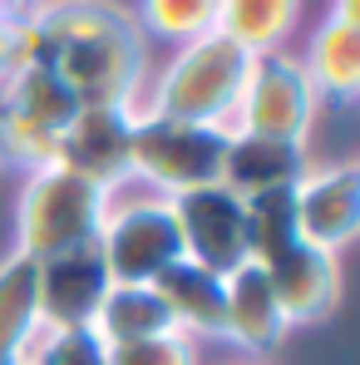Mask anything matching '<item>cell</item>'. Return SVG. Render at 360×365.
<instances>
[{
	"mask_svg": "<svg viewBox=\"0 0 360 365\" xmlns=\"http://www.w3.org/2000/svg\"><path fill=\"white\" fill-rule=\"evenodd\" d=\"M15 64H50L79 104L143 109L148 40L114 0H35L20 15Z\"/></svg>",
	"mask_w": 360,
	"mask_h": 365,
	"instance_id": "1",
	"label": "cell"
},
{
	"mask_svg": "<svg viewBox=\"0 0 360 365\" xmlns=\"http://www.w3.org/2000/svg\"><path fill=\"white\" fill-rule=\"evenodd\" d=\"M247 262L267 272L287 326L326 321L341 302V262L301 237L292 192H262L247 202Z\"/></svg>",
	"mask_w": 360,
	"mask_h": 365,
	"instance_id": "2",
	"label": "cell"
},
{
	"mask_svg": "<svg viewBox=\"0 0 360 365\" xmlns=\"http://www.w3.org/2000/svg\"><path fill=\"white\" fill-rule=\"evenodd\" d=\"M114 192L79 178L60 163L25 178V192L15 202V252L25 262H50L74 247H94L104 232Z\"/></svg>",
	"mask_w": 360,
	"mask_h": 365,
	"instance_id": "3",
	"label": "cell"
},
{
	"mask_svg": "<svg viewBox=\"0 0 360 365\" xmlns=\"http://www.w3.org/2000/svg\"><path fill=\"white\" fill-rule=\"evenodd\" d=\"M247 64H252V55L212 30L192 45H178V55L163 64L153 89H143V109L182 123H212L227 133Z\"/></svg>",
	"mask_w": 360,
	"mask_h": 365,
	"instance_id": "4",
	"label": "cell"
},
{
	"mask_svg": "<svg viewBox=\"0 0 360 365\" xmlns=\"http://www.w3.org/2000/svg\"><path fill=\"white\" fill-rule=\"evenodd\" d=\"M227 133L212 123H182L138 109L128 143V178H138L153 197H182L192 187L222 178Z\"/></svg>",
	"mask_w": 360,
	"mask_h": 365,
	"instance_id": "5",
	"label": "cell"
},
{
	"mask_svg": "<svg viewBox=\"0 0 360 365\" xmlns=\"http://www.w3.org/2000/svg\"><path fill=\"white\" fill-rule=\"evenodd\" d=\"M321 114V99L306 79L301 55L272 50V55H252L247 79H242L237 109L227 133H257V138H282V143H306Z\"/></svg>",
	"mask_w": 360,
	"mask_h": 365,
	"instance_id": "6",
	"label": "cell"
},
{
	"mask_svg": "<svg viewBox=\"0 0 360 365\" xmlns=\"http://www.w3.org/2000/svg\"><path fill=\"white\" fill-rule=\"evenodd\" d=\"M94 252H99L114 287H153L173 262H182L173 202L153 197V192H143L138 202H123V207L109 202V217H104Z\"/></svg>",
	"mask_w": 360,
	"mask_h": 365,
	"instance_id": "7",
	"label": "cell"
},
{
	"mask_svg": "<svg viewBox=\"0 0 360 365\" xmlns=\"http://www.w3.org/2000/svg\"><path fill=\"white\" fill-rule=\"evenodd\" d=\"M173 202V217H178V237H182V257L227 277L247 262V202L237 192H227L222 182H207V187H192Z\"/></svg>",
	"mask_w": 360,
	"mask_h": 365,
	"instance_id": "8",
	"label": "cell"
},
{
	"mask_svg": "<svg viewBox=\"0 0 360 365\" xmlns=\"http://www.w3.org/2000/svg\"><path fill=\"white\" fill-rule=\"evenodd\" d=\"M109 272L94 247H74L50 262H35V321L45 336H79L89 331L94 311L109 292Z\"/></svg>",
	"mask_w": 360,
	"mask_h": 365,
	"instance_id": "9",
	"label": "cell"
},
{
	"mask_svg": "<svg viewBox=\"0 0 360 365\" xmlns=\"http://www.w3.org/2000/svg\"><path fill=\"white\" fill-rule=\"evenodd\" d=\"M301 237L321 252H346L360 237V168L356 163H311L292 187Z\"/></svg>",
	"mask_w": 360,
	"mask_h": 365,
	"instance_id": "10",
	"label": "cell"
},
{
	"mask_svg": "<svg viewBox=\"0 0 360 365\" xmlns=\"http://www.w3.org/2000/svg\"><path fill=\"white\" fill-rule=\"evenodd\" d=\"M133 114L114 104H79V114L60 133V168L119 192L128 182V143H133Z\"/></svg>",
	"mask_w": 360,
	"mask_h": 365,
	"instance_id": "11",
	"label": "cell"
},
{
	"mask_svg": "<svg viewBox=\"0 0 360 365\" xmlns=\"http://www.w3.org/2000/svg\"><path fill=\"white\" fill-rule=\"evenodd\" d=\"M287 316L277 306V292L257 262H242L222 277V341H232L247 356H272L287 341Z\"/></svg>",
	"mask_w": 360,
	"mask_h": 365,
	"instance_id": "12",
	"label": "cell"
},
{
	"mask_svg": "<svg viewBox=\"0 0 360 365\" xmlns=\"http://www.w3.org/2000/svg\"><path fill=\"white\" fill-rule=\"evenodd\" d=\"M311 168L306 143H282V138H257V133H227L222 153V187L237 192L242 202L262 192H292L301 173Z\"/></svg>",
	"mask_w": 360,
	"mask_h": 365,
	"instance_id": "13",
	"label": "cell"
},
{
	"mask_svg": "<svg viewBox=\"0 0 360 365\" xmlns=\"http://www.w3.org/2000/svg\"><path fill=\"white\" fill-rule=\"evenodd\" d=\"M306 79L316 89L321 104H336V109H351L360 99V30L356 25H341V20H321L311 30V45H306Z\"/></svg>",
	"mask_w": 360,
	"mask_h": 365,
	"instance_id": "14",
	"label": "cell"
},
{
	"mask_svg": "<svg viewBox=\"0 0 360 365\" xmlns=\"http://www.w3.org/2000/svg\"><path fill=\"white\" fill-rule=\"evenodd\" d=\"M163 311L173 316V331L202 341V336H222V277L197 267V262H173L158 282H153Z\"/></svg>",
	"mask_w": 360,
	"mask_h": 365,
	"instance_id": "15",
	"label": "cell"
},
{
	"mask_svg": "<svg viewBox=\"0 0 360 365\" xmlns=\"http://www.w3.org/2000/svg\"><path fill=\"white\" fill-rule=\"evenodd\" d=\"M168 331H173V316L163 311L153 287H109L84 336L99 351H114V346L153 341V336H168Z\"/></svg>",
	"mask_w": 360,
	"mask_h": 365,
	"instance_id": "16",
	"label": "cell"
},
{
	"mask_svg": "<svg viewBox=\"0 0 360 365\" xmlns=\"http://www.w3.org/2000/svg\"><path fill=\"white\" fill-rule=\"evenodd\" d=\"M45 331L35 321V262H0V365H30Z\"/></svg>",
	"mask_w": 360,
	"mask_h": 365,
	"instance_id": "17",
	"label": "cell"
},
{
	"mask_svg": "<svg viewBox=\"0 0 360 365\" xmlns=\"http://www.w3.org/2000/svg\"><path fill=\"white\" fill-rule=\"evenodd\" d=\"M301 25V0H217V35L247 55L287 50Z\"/></svg>",
	"mask_w": 360,
	"mask_h": 365,
	"instance_id": "18",
	"label": "cell"
},
{
	"mask_svg": "<svg viewBox=\"0 0 360 365\" xmlns=\"http://www.w3.org/2000/svg\"><path fill=\"white\" fill-rule=\"evenodd\" d=\"M0 109L40 123L50 133H64V123L79 114V99L60 84V74L50 64H15L10 79L0 84Z\"/></svg>",
	"mask_w": 360,
	"mask_h": 365,
	"instance_id": "19",
	"label": "cell"
},
{
	"mask_svg": "<svg viewBox=\"0 0 360 365\" xmlns=\"http://www.w3.org/2000/svg\"><path fill=\"white\" fill-rule=\"evenodd\" d=\"M143 40H173V45H192L202 35L217 30V0H138L133 10Z\"/></svg>",
	"mask_w": 360,
	"mask_h": 365,
	"instance_id": "20",
	"label": "cell"
},
{
	"mask_svg": "<svg viewBox=\"0 0 360 365\" xmlns=\"http://www.w3.org/2000/svg\"><path fill=\"white\" fill-rule=\"evenodd\" d=\"M99 365H197V341L182 336V331H168V336H153V341L99 351Z\"/></svg>",
	"mask_w": 360,
	"mask_h": 365,
	"instance_id": "21",
	"label": "cell"
},
{
	"mask_svg": "<svg viewBox=\"0 0 360 365\" xmlns=\"http://www.w3.org/2000/svg\"><path fill=\"white\" fill-rule=\"evenodd\" d=\"M45 365H99V346L79 336H45Z\"/></svg>",
	"mask_w": 360,
	"mask_h": 365,
	"instance_id": "22",
	"label": "cell"
},
{
	"mask_svg": "<svg viewBox=\"0 0 360 365\" xmlns=\"http://www.w3.org/2000/svg\"><path fill=\"white\" fill-rule=\"evenodd\" d=\"M15 35H20V15L0 10V84H5L10 69H15Z\"/></svg>",
	"mask_w": 360,
	"mask_h": 365,
	"instance_id": "23",
	"label": "cell"
},
{
	"mask_svg": "<svg viewBox=\"0 0 360 365\" xmlns=\"http://www.w3.org/2000/svg\"><path fill=\"white\" fill-rule=\"evenodd\" d=\"M331 20L356 25V30H360V0H331Z\"/></svg>",
	"mask_w": 360,
	"mask_h": 365,
	"instance_id": "24",
	"label": "cell"
},
{
	"mask_svg": "<svg viewBox=\"0 0 360 365\" xmlns=\"http://www.w3.org/2000/svg\"><path fill=\"white\" fill-rule=\"evenodd\" d=\"M35 0H0V10H10V15H25Z\"/></svg>",
	"mask_w": 360,
	"mask_h": 365,
	"instance_id": "25",
	"label": "cell"
},
{
	"mask_svg": "<svg viewBox=\"0 0 360 365\" xmlns=\"http://www.w3.org/2000/svg\"><path fill=\"white\" fill-rule=\"evenodd\" d=\"M30 365H45V341H40V351L30 356Z\"/></svg>",
	"mask_w": 360,
	"mask_h": 365,
	"instance_id": "26",
	"label": "cell"
}]
</instances>
